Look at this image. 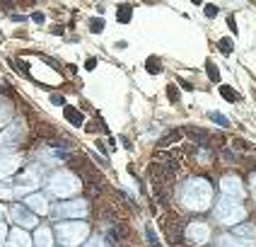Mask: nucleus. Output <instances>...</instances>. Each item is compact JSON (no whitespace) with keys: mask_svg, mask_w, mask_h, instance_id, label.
<instances>
[{"mask_svg":"<svg viewBox=\"0 0 256 247\" xmlns=\"http://www.w3.org/2000/svg\"><path fill=\"white\" fill-rule=\"evenodd\" d=\"M116 17H118V22H121V25H126L128 20H130V8H128V5H118Z\"/></svg>","mask_w":256,"mask_h":247,"instance_id":"2eb2a0df","label":"nucleus"},{"mask_svg":"<svg viewBox=\"0 0 256 247\" xmlns=\"http://www.w3.org/2000/svg\"><path fill=\"white\" fill-rule=\"evenodd\" d=\"M8 247H32V240H29V235L24 230H20V228H14L10 232V240H8Z\"/></svg>","mask_w":256,"mask_h":247,"instance_id":"1a4fd4ad","label":"nucleus"},{"mask_svg":"<svg viewBox=\"0 0 256 247\" xmlns=\"http://www.w3.org/2000/svg\"><path fill=\"white\" fill-rule=\"evenodd\" d=\"M34 22H44V15L42 13H34Z\"/></svg>","mask_w":256,"mask_h":247,"instance_id":"c85d7f7f","label":"nucleus"},{"mask_svg":"<svg viewBox=\"0 0 256 247\" xmlns=\"http://www.w3.org/2000/svg\"><path fill=\"white\" fill-rule=\"evenodd\" d=\"M85 247H106V242H104L102 237H92V240H90Z\"/></svg>","mask_w":256,"mask_h":247,"instance_id":"5701e85b","label":"nucleus"},{"mask_svg":"<svg viewBox=\"0 0 256 247\" xmlns=\"http://www.w3.org/2000/svg\"><path fill=\"white\" fill-rule=\"evenodd\" d=\"M94 66H97V58H87V61H85V68H87V71H92Z\"/></svg>","mask_w":256,"mask_h":247,"instance_id":"bb28decb","label":"nucleus"},{"mask_svg":"<svg viewBox=\"0 0 256 247\" xmlns=\"http://www.w3.org/2000/svg\"><path fill=\"white\" fill-rule=\"evenodd\" d=\"M252 191H254V199H256V174L252 177Z\"/></svg>","mask_w":256,"mask_h":247,"instance_id":"c756f323","label":"nucleus"},{"mask_svg":"<svg viewBox=\"0 0 256 247\" xmlns=\"http://www.w3.org/2000/svg\"><path fill=\"white\" fill-rule=\"evenodd\" d=\"M208 73H210V80H218V68L213 63H208Z\"/></svg>","mask_w":256,"mask_h":247,"instance_id":"393cba45","label":"nucleus"},{"mask_svg":"<svg viewBox=\"0 0 256 247\" xmlns=\"http://www.w3.org/2000/svg\"><path fill=\"white\" fill-rule=\"evenodd\" d=\"M220 95H222V97H228V102H240V95H237L232 87H228V85L220 87Z\"/></svg>","mask_w":256,"mask_h":247,"instance_id":"dca6fc26","label":"nucleus"},{"mask_svg":"<svg viewBox=\"0 0 256 247\" xmlns=\"http://www.w3.org/2000/svg\"><path fill=\"white\" fill-rule=\"evenodd\" d=\"M206 15H208V17H215V15H218V8H215V5H206Z\"/></svg>","mask_w":256,"mask_h":247,"instance_id":"b1692460","label":"nucleus"},{"mask_svg":"<svg viewBox=\"0 0 256 247\" xmlns=\"http://www.w3.org/2000/svg\"><path fill=\"white\" fill-rule=\"evenodd\" d=\"M215 218H218V223H222V225H237L240 220L246 218V211H244V206H240L237 201L222 196V199L218 201V206H215Z\"/></svg>","mask_w":256,"mask_h":247,"instance_id":"f03ea898","label":"nucleus"},{"mask_svg":"<svg viewBox=\"0 0 256 247\" xmlns=\"http://www.w3.org/2000/svg\"><path fill=\"white\" fill-rule=\"evenodd\" d=\"M90 232L87 223H60L56 228V235H58V242L66 247H75L80 245L85 240V235Z\"/></svg>","mask_w":256,"mask_h":247,"instance_id":"7ed1b4c3","label":"nucleus"},{"mask_svg":"<svg viewBox=\"0 0 256 247\" xmlns=\"http://www.w3.org/2000/svg\"><path fill=\"white\" fill-rule=\"evenodd\" d=\"M186 240L194 242V245H206L210 240V228L206 223H191L186 228Z\"/></svg>","mask_w":256,"mask_h":247,"instance_id":"0eeeda50","label":"nucleus"},{"mask_svg":"<svg viewBox=\"0 0 256 247\" xmlns=\"http://www.w3.org/2000/svg\"><path fill=\"white\" fill-rule=\"evenodd\" d=\"M17 165H20V158H5V160H0V177H8V174L12 172Z\"/></svg>","mask_w":256,"mask_h":247,"instance_id":"f8f14e48","label":"nucleus"},{"mask_svg":"<svg viewBox=\"0 0 256 247\" xmlns=\"http://www.w3.org/2000/svg\"><path fill=\"white\" fill-rule=\"evenodd\" d=\"M252 232H254V228H249V225H246V228H237L234 235H240V237H244V235H246V237H252Z\"/></svg>","mask_w":256,"mask_h":247,"instance_id":"412c9836","label":"nucleus"},{"mask_svg":"<svg viewBox=\"0 0 256 247\" xmlns=\"http://www.w3.org/2000/svg\"><path fill=\"white\" fill-rule=\"evenodd\" d=\"M213 201V189L206 179H188L184 187V206L194 211H203Z\"/></svg>","mask_w":256,"mask_h":247,"instance_id":"f257e3e1","label":"nucleus"},{"mask_svg":"<svg viewBox=\"0 0 256 247\" xmlns=\"http://www.w3.org/2000/svg\"><path fill=\"white\" fill-rule=\"evenodd\" d=\"M34 242L36 247H51L54 245V237H51V228H39L34 235Z\"/></svg>","mask_w":256,"mask_h":247,"instance_id":"9b49d317","label":"nucleus"},{"mask_svg":"<svg viewBox=\"0 0 256 247\" xmlns=\"http://www.w3.org/2000/svg\"><path fill=\"white\" fill-rule=\"evenodd\" d=\"M66 116L70 119L75 126H82V114H80L78 109H72V107H66Z\"/></svg>","mask_w":256,"mask_h":247,"instance_id":"ddd939ff","label":"nucleus"},{"mask_svg":"<svg viewBox=\"0 0 256 247\" xmlns=\"http://www.w3.org/2000/svg\"><path fill=\"white\" fill-rule=\"evenodd\" d=\"M90 29H92V32H97V34H100L102 29H104V22H102L100 17H94V20H90Z\"/></svg>","mask_w":256,"mask_h":247,"instance_id":"aec40b11","label":"nucleus"},{"mask_svg":"<svg viewBox=\"0 0 256 247\" xmlns=\"http://www.w3.org/2000/svg\"><path fill=\"white\" fill-rule=\"evenodd\" d=\"M2 240H5V225L0 223V242H2Z\"/></svg>","mask_w":256,"mask_h":247,"instance_id":"7c9ffc66","label":"nucleus"},{"mask_svg":"<svg viewBox=\"0 0 256 247\" xmlns=\"http://www.w3.org/2000/svg\"><path fill=\"white\" fill-rule=\"evenodd\" d=\"M218 49L222 51V54H232V39H220V44H218Z\"/></svg>","mask_w":256,"mask_h":247,"instance_id":"6ab92c4d","label":"nucleus"},{"mask_svg":"<svg viewBox=\"0 0 256 247\" xmlns=\"http://www.w3.org/2000/svg\"><path fill=\"white\" fill-rule=\"evenodd\" d=\"M78 187H80V184H78V179H75L70 172H58L48 179V191H51L54 196H70Z\"/></svg>","mask_w":256,"mask_h":247,"instance_id":"20e7f679","label":"nucleus"},{"mask_svg":"<svg viewBox=\"0 0 256 247\" xmlns=\"http://www.w3.org/2000/svg\"><path fill=\"white\" fill-rule=\"evenodd\" d=\"M145 68H148V71L150 73H160L162 71V63H160V58H148V61H145Z\"/></svg>","mask_w":256,"mask_h":247,"instance_id":"f3484780","label":"nucleus"},{"mask_svg":"<svg viewBox=\"0 0 256 247\" xmlns=\"http://www.w3.org/2000/svg\"><path fill=\"white\" fill-rule=\"evenodd\" d=\"M220 187H222V191H225V196L232 199V201L244 199V184H242V179H240L237 174H222Z\"/></svg>","mask_w":256,"mask_h":247,"instance_id":"423d86ee","label":"nucleus"},{"mask_svg":"<svg viewBox=\"0 0 256 247\" xmlns=\"http://www.w3.org/2000/svg\"><path fill=\"white\" fill-rule=\"evenodd\" d=\"M228 25H230V29H232V32H237V25H234V20H232V17L228 20Z\"/></svg>","mask_w":256,"mask_h":247,"instance_id":"cd10ccee","label":"nucleus"},{"mask_svg":"<svg viewBox=\"0 0 256 247\" xmlns=\"http://www.w3.org/2000/svg\"><path fill=\"white\" fill-rule=\"evenodd\" d=\"M51 102L54 104H66V97L63 95H51Z\"/></svg>","mask_w":256,"mask_h":247,"instance_id":"a878e982","label":"nucleus"},{"mask_svg":"<svg viewBox=\"0 0 256 247\" xmlns=\"http://www.w3.org/2000/svg\"><path fill=\"white\" fill-rule=\"evenodd\" d=\"M10 218H12L14 223H20V225H24V228H32V225H36V216H32L24 206H12V211H10Z\"/></svg>","mask_w":256,"mask_h":247,"instance_id":"6e6552de","label":"nucleus"},{"mask_svg":"<svg viewBox=\"0 0 256 247\" xmlns=\"http://www.w3.org/2000/svg\"><path fill=\"white\" fill-rule=\"evenodd\" d=\"M208 116L213 119L215 124H220V126H230V119H228V116H225V114H220V112H210V114H208Z\"/></svg>","mask_w":256,"mask_h":247,"instance_id":"a211bd4d","label":"nucleus"},{"mask_svg":"<svg viewBox=\"0 0 256 247\" xmlns=\"http://www.w3.org/2000/svg\"><path fill=\"white\" fill-rule=\"evenodd\" d=\"M167 95H170V102H179V92H176V87L174 85L167 87Z\"/></svg>","mask_w":256,"mask_h":247,"instance_id":"4be33fe9","label":"nucleus"},{"mask_svg":"<svg viewBox=\"0 0 256 247\" xmlns=\"http://www.w3.org/2000/svg\"><path fill=\"white\" fill-rule=\"evenodd\" d=\"M58 218H82L87 216V201L85 199H75V201H66L56 206Z\"/></svg>","mask_w":256,"mask_h":247,"instance_id":"39448f33","label":"nucleus"},{"mask_svg":"<svg viewBox=\"0 0 256 247\" xmlns=\"http://www.w3.org/2000/svg\"><path fill=\"white\" fill-rule=\"evenodd\" d=\"M218 247H246V245H242V242H237L234 237L225 235V237H220V240H218Z\"/></svg>","mask_w":256,"mask_h":247,"instance_id":"4468645a","label":"nucleus"},{"mask_svg":"<svg viewBox=\"0 0 256 247\" xmlns=\"http://www.w3.org/2000/svg\"><path fill=\"white\" fill-rule=\"evenodd\" d=\"M27 206H29V211H36L39 216H44V213L48 211V203H46V199H44L42 194H32V196H27Z\"/></svg>","mask_w":256,"mask_h":247,"instance_id":"9d476101","label":"nucleus"}]
</instances>
